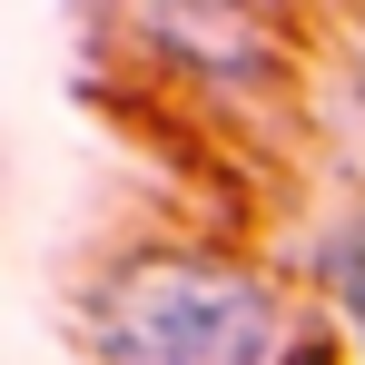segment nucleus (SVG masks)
I'll list each match as a JSON object with an SVG mask.
<instances>
[{
    "instance_id": "nucleus-2",
    "label": "nucleus",
    "mask_w": 365,
    "mask_h": 365,
    "mask_svg": "<svg viewBox=\"0 0 365 365\" xmlns=\"http://www.w3.org/2000/svg\"><path fill=\"white\" fill-rule=\"evenodd\" d=\"M138 30H148V50L197 60L217 89H257V79H277V60H287V40H277L267 10H138Z\"/></svg>"
},
{
    "instance_id": "nucleus-1",
    "label": "nucleus",
    "mask_w": 365,
    "mask_h": 365,
    "mask_svg": "<svg viewBox=\"0 0 365 365\" xmlns=\"http://www.w3.org/2000/svg\"><path fill=\"white\" fill-rule=\"evenodd\" d=\"M89 365H346V336L237 247L158 237L119 257L79 306Z\"/></svg>"
},
{
    "instance_id": "nucleus-3",
    "label": "nucleus",
    "mask_w": 365,
    "mask_h": 365,
    "mask_svg": "<svg viewBox=\"0 0 365 365\" xmlns=\"http://www.w3.org/2000/svg\"><path fill=\"white\" fill-rule=\"evenodd\" d=\"M306 277H316L326 297L346 306V326H356V346H365V197H356V217L316 227V247H306Z\"/></svg>"
}]
</instances>
